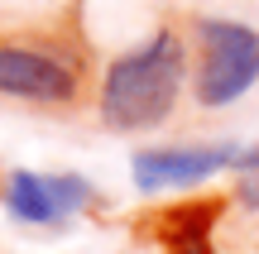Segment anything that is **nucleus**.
<instances>
[{"label": "nucleus", "mask_w": 259, "mask_h": 254, "mask_svg": "<svg viewBox=\"0 0 259 254\" xmlns=\"http://www.w3.org/2000/svg\"><path fill=\"white\" fill-rule=\"evenodd\" d=\"M77 67L58 53L24 43H0V96H15L29 106H67L77 101Z\"/></svg>", "instance_id": "20e7f679"}, {"label": "nucleus", "mask_w": 259, "mask_h": 254, "mask_svg": "<svg viewBox=\"0 0 259 254\" xmlns=\"http://www.w3.org/2000/svg\"><path fill=\"white\" fill-rule=\"evenodd\" d=\"M183 82H187V43L178 29H158L106 67L101 120L111 130H154L178 111Z\"/></svg>", "instance_id": "f257e3e1"}, {"label": "nucleus", "mask_w": 259, "mask_h": 254, "mask_svg": "<svg viewBox=\"0 0 259 254\" xmlns=\"http://www.w3.org/2000/svg\"><path fill=\"white\" fill-rule=\"evenodd\" d=\"M235 168H240V173H259V144H250V149H240Z\"/></svg>", "instance_id": "0eeeda50"}, {"label": "nucleus", "mask_w": 259, "mask_h": 254, "mask_svg": "<svg viewBox=\"0 0 259 254\" xmlns=\"http://www.w3.org/2000/svg\"><path fill=\"white\" fill-rule=\"evenodd\" d=\"M235 201L250 207V211H259V173H240V192H235Z\"/></svg>", "instance_id": "423d86ee"}, {"label": "nucleus", "mask_w": 259, "mask_h": 254, "mask_svg": "<svg viewBox=\"0 0 259 254\" xmlns=\"http://www.w3.org/2000/svg\"><path fill=\"white\" fill-rule=\"evenodd\" d=\"M96 201V187L77 173H10L5 178V211L24 226H53L63 230L82 207Z\"/></svg>", "instance_id": "7ed1b4c3"}, {"label": "nucleus", "mask_w": 259, "mask_h": 254, "mask_svg": "<svg viewBox=\"0 0 259 254\" xmlns=\"http://www.w3.org/2000/svg\"><path fill=\"white\" fill-rule=\"evenodd\" d=\"M235 144H173V149H139L135 154V187L139 192H168L192 187L221 168H235Z\"/></svg>", "instance_id": "39448f33"}, {"label": "nucleus", "mask_w": 259, "mask_h": 254, "mask_svg": "<svg viewBox=\"0 0 259 254\" xmlns=\"http://www.w3.org/2000/svg\"><path fill=\"white\" fill-rule=\"evenodd\" d=\"M197 34V77L192 96L202 111H226L259 82V29L231 15H202Z\"/></svg>", "instance_id": "f03ea898"}]
</instances>
